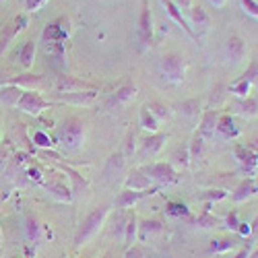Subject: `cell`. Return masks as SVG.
Wrapping results in <instances>:
<instances>
[{
    "instance_id": "f546056e",
    "label": "cell",
    "mask_w": 258,
    "mask_h": 258,
    "mask_svg": "<svg viewBox=\"0 0 258 258\" xmlns=\"http://www.w3.org/2000/svg\"><path fill=\"white\" fill-rule=\"evenodd\" d=\"M23 91L25 89H21V87H0V103L15 107L21 95H23Z\"/></svg>"
},
{
    "instance_id": "5bb4252c",
    "label": "cell",
    "mask_w": 258,
    "mask_h": 258,
    "mask_svg": "<svg viewBox=\"0 0 258 258\" xmlns=\"http://www.w3.org/2000/svg\"><path fill=\"white\" fill-rule=\"evenodd\" d=\"M41 186H44V190L48 192L52 199H56V201H60V203H71V201H73L71 186H67V182H62V180H58V178L48 180V182H44Z\"/></svg>"
},
{
    "instance_id": "681fc988",
    "label": "cell",
    "mask_w": 258,
    "mask_h": 258,
    "mask_svg": "<svg viewBox=\"0 0 258 258\" xmlns=\"http://www.w3.org/2000/svg\"><path fill=\"white\" fill-rule=\"evenodd\" d=\"M250 238L256 242L258 240V215H256V217H254V221L250 223Z\"/></svg>"
},
{
    "instance_id": "9c48e42d",
    "label": "cell",
    "mask_w": 258,
    "mask_h": 258,
    "mask_svg": "<svg viewBox=\"0 0 258 258\" xmlns=\"http://www.w3.org/2000/svg\"><path fill=\"white\" fill-rule=\"evenodd\" d=\"M159 192V186H153V188H149L145 192H137V190H124L118 195L116 199V209L118 211H126V209H131L135 207L139 201H143L145 197H151V195H157Z\"/></svg>"
},
{
    "instance_id": "8d00e7d4",
    "label": "cell",
    "mask_w": 258,
    "mask_h": 258,
    "mask_svg": "<svg viewBox=\"0 0 258 258\" xmlns=\"http://www.w3.org/2000/svg\"><path fill=\"white\" fill-rule=\"evenodd\" d=\"M165 213L171 215V217H186V215H190V209H188L184 203L169 201V203L165 205Z\"/></svg>"
},
{
    "instance_id": "8fae6325",
    "label": "cell",
    "mask_w": 258,
    "mask_h": 258,
    "mask_svg": "<svg viewBox=\"0 0 258 258\" xmlns=\"http://www.w3.org/2000/svg\"><path fill=\"white\" fill-rule=\"evenodd\" d=\"M135 97H137V85L131 83V81H126L114 91L107 107H126V105H131L135 101Z\"/></svg>"
},
{
    "instance_id": "7c38bea8",
    "label": "cell",
    "mask_w": 258,
    "mask_h": 258,
    "mask_svg": "<svg viewBox=\"0 0 258 258\" xmlns=\"http://www.w3.org/2000/svg\"><path fill=\"white\" fill-rule=\"evenodd\" d=\"M235 157H238L240 165L248 174H254V169L258 167V147L256 145H238L235 147Z\"/></svg>"
},
{
    "instance_id": "f1b7e54d",
    "label": "cell",
    "mask_w": 258,
    "mask_h": 258,
    "mask_svg": "<svg viewBox=\"0 0 258 258\" xmlns=\"http://www.w3.org/2000/svg\"><path fill=\"white\" fill-rule=\"evenodd\" d=\"M35 50H37L35 41H25V44H23V48H21V52H19V60H21V67H23V69H31L33 67Z\"/></svg>"
},
{
    "instance_id": "f35d334b",
    "label": "cell",
    "mask_w": 258,
    "mask_h": 258,
    "mask_svg": "<svg viewBox=\"0 0 258 258\" xmlns=\"http://www.w3.org/2000/svg\"><path fill=\"white\" fill-rule=\"evenodd\" d=\"M203 145H205V139L197 133L195 137H192V141H190V145H188V149H190V159H197V157H201V153H203Z\"/></svg>"
},
{
    "instance_id": "d4e9b609",
    "label": "cell",
    "mask_w": 258,
    "mask_h": 258,
    "mask_svg": "<svg viewBox=\"0 0 258 258\" xmlns=\"http://www.w3.org/2000/svg\"><path fill=\"white\" fill-rule=\"evenodd\" d=\"M124 244L126 246H133L139 240V219H137V213L133 211L131 215L126 217V225H124Z\"/></svg>"
},
{
    "instance_id": "277c9868",
    "label": "cell",
    "mask_w": 258,
    "mask_h": 258,
    "mask_svg": "<svg viewBox=\"0 0 258 258\" xmlns=\"http://www.w3.org/2000/svg\"><path fill=\"white\" fill-rule=\"evenodd\" d=\"M52 105H56V101L41 97L39 91H27V89H25L15 107H17V110H21V112L29 114V116H39L41 112L48 110V107H52Z\"/></svg>"
},
{
    "instance_id": "d6a6232c",
    "label": "cell",
    "mask_w": 258,
    "mask_h": 258,
    "mask_svg": "<svg viewBox=\"0 0 258 258\" xmlns=\"http://www.w3.org/2000/svg\"><path fill=\"white\" fill-rule=\"evenodd\" d=\"M149 112H151L159 122L161 120H167L169 116H171V107L167 105V103H163V101H151V103H147L145 105Z\"/></svg>"
},
{
    "instance_id": "ab89813d",
    "label": "cell",
    "mask_w": 258,
    "mask_h": 258,
    "mask_svg": "<svg viewBox=\"0 0 258 258\" xmlns=\"http://www.w3.org/2000/svg\"><path fill=\"white\" fill-rule=\"evenodd\" d=\"M52 145H56V143H52V139L46 133H41V131L33 133V147L35 149H50Z\"/></svg>"
},
{
    "instance_id": "f5cc1de1",
    "label": "cell",
    "mask_w": 258,
    "mask_h": 258,
    "mask_svg": "<svg viewBox=\"0 0 258 258\" xmlns=\"http://www.w3.org/2000/svg\"><path fill=\"white\" fill-rule=\"evenodd\" d=\"M250 252H252V244H248V248H242L238 254H235L233 258H248L250 256Z\"/></svg>"
},
{
    "instance_id": "5b68a950",
    "label": "cell",
    "mask_w": 258,
    "mask_h": 258,
    "mask_svg": "<svg viewBox=\"0 0 258 258\" xmlns=\"http://www.w3.org/2000/svg\"><path fill=\"white\" fill-rule=\"evenodd\" d=\"M161 73L169 83H174V85L184 83V79H186V58L180 56V54H165L161 58Z\"/></svg>"
},
{
    "instance_id": "f6af8a7d",
    "label": "cell",
    "mask_w": 258,
    "mask_h": 258,
    "mask_svg": "<svg viewBox=\"0 0 258 258\" xmlns=\"http://www.w3.org/2000/svg\"><path fill=\"white\" fill-rule=\"evenodd\" d=\"M225 227L227 229H231V231H238V227H240V219H238V213H229L227 215V219H225Z\"/></svg>"
},
{
    "instance_id": "680465c9",
    "label": "cell",
    "mask_w": 258,
    "mask_h": 258,
    "mask_svg": "<svg viewBox=\"0 0 258 258\" xmlns=\"http://www.w3.org/2000/svg\"><path fill=\"white\" fill-rule=\"evenodd\" d=\"M0 3H5V0H0Z\"/></svg>"
},
{
    "instance_id": "83f0119b",
    "label": "cell",
    "mask_w": 258,
    "mask_h": 258,
    "mask_svg": "<svg viewBox=\"0 0 258 258\" xmlns=\"http://www.w3.org/2000/svg\"><path fill=\"white\" fill-rule=\"evenodd\" d=\"M209 207H211V205H207V207L201 211L199 217L195 219V225H197L199 229H215V227H221V225H223V221H221L219 217H215V215H211Z\"/></svg>"
},
{
    "instance_id": "ba28073f",
    "label": "cell",
    "mask_w": 258,
    "mask_h": 258,
    "mask_svg": "<svg viewBox=\"0 0 258 258\" xmlns=\"http://www.w3.org/2000/svg\"><path fill=\"white\" fill-rule=\"evenodd\" d=\"M56 91L58 93H77V91H99L97 85L81 81L75 77H58L56 81Z\"/></svg>"
},
{
    "instance_id": "f907efd6",
    "label": "cell",
    "mask_w": 258,
    "mask_h": 258,
    "mask_svg": "<svg viewBox=\"0 0 258 258\" xmlns=\"http://www.w3.org/2000/svg\"><path fill=\"white\" fill-rule=\"evenodd\" d=\"M131 153H135V135L133 133L126 139V155H131Z\"/></svg>"
},
{
    "instance_id": "52a82bcc",
    "label": "cell",
    "mask_w": 258,
    "mask_h": 258,
    "mask_svg": "<svg viewBox=\"0 0 258 258\" xmlns=\"http://www.w3.org/2000/svg\"><path fill=\"white\" fill-rule=\"evenodd\" d=\"M137 31H139V41H141V48L147 50L149 46H153V15L151 9H149L147 0H143V7L139 13V21H137Z\"/></svg>"
},
{
    "instance_id": "7a4b0ae2",
    "label": "cell",
    "mask_w": 258,
    "mask_h": 258,
    "mask_svg": "<svg viewBox=\"0 0 258 258\" xmlns=\"http://www.w3.org/2000/svg\"><path fill=\"white\" fill-rule=\"evenodd\" d=\"M83 137H85V124L77 116L67 118L56 131V141L67 149V151H77L83 145Z\"/></svg>"
},
{
    "instance_id": "11a10c76",
    "label": "cell",
    "mask_w": 258,
    "mask_h": 258,
    "mask_svg": "<svg viewBox=\"0 0 258 258\" xmlns=\"http://www.w3.org/2000/svg\"><path fill=\"white\" fill-rule=\"evenodd\" d=\"M209 3L215 7V9H223L225 7V3H227V0H209Z\"/></svg>"
},
{
    "instance_id": "4dcf8cb0",
    "label": "cell",
    "mask_w": 258,
    "mask_h": 258,
    "mask_svg": "<svg viewBox=\"0 0 258 258\" xmlns=\"http://www.w3.org/2000/svg\"><path fill=\"white\" fill-rule=\"evenodd\" d=\"M17 35H19V31H17L15 23H7L3 29H0V56L7 52V48L11 46V41H13Z\"/></svg>"
},
{
    "instance_id": "9a60e30c",
    "label": "cell",
    "mask_w": 258,
    "mask_h": 258,
    "mask_svg": "<svg viewBox=\"0 0 258 258\" xmlns=\"http://www.w3.org/2000/svg\"><path fill=\"white\" fill-rule=\"evenodd\" d=\"M99 91H77V93H56V105L58 103H75V105H89L95 101Z\"/></svg>"
},
{
    "instance_id": "ffe728a7",
    "label": "cell",
    "mask_w": 258,
    "mask_h": 258,
    "mask_svg": "<svg viewBox=\"0 0 258 258\" xmlns=\"http://www.w3.org/2000/svg\"><path fill=\"white\" fill-rule=\"evenodd\" d=\"M256 195H258L256 182H254L252 178H246V180H242L238 186H235V190L231 192V201H233V203H246L248 199H252V197H256Z\"/></svg>"
},
{
    "instance_id": "816d5d0a",
    "label": "cell",
    "mask_w": 258,
    "mask_h": 258,
    "mask_svg": "<svg viewBox=\"0 0 258 258\" xmlns=\"http://www.w3.org/2000/svg\"><path fill=\"white\" fill-rule=\"evenodd\" d=\"M238 233H240V238H248V235H250V225L248 223H240Z\"/></svg>"
},
{
    "instance_id": "e575fe53",
    "label": "cell",
    "mask_w": 258,
    "mask_h": 258,
    "mask_svg": "<svg viewBox=\"0 0 258 258\" xmlns=\"http://www.w3.org/2000/svg\"><path fill=\"white\" fill-rule=\"evenodd\" d=\"M25 238L29 242H37L41 238V225L33 215H29V217L25 219Z\"/></svg>"
},
{
    "instance_id": "e0dca14e",
    "label": "cell",
    "mask_w": 258,
    "mask_h": 258,
    "mask_svg": "<svg viewBox=\"0 0 258 258\" xmlns=\"http://www.w3.org/2000/svg\"><path fill=\"white\" fill-rule=\"evenodd\" d=\"M188 25L192 27V31H201V33H205L207 29H209V25H211V17L207 15V11H203L201 7H192V9H188Z\"/></svg>"
},
{
    "instance_id": "7402d4cb",
    "label": "cell",
    "mask_w": 258,
    "mask_h": 258,
    "mask_svg": "<svg viewBox=\"0 0 258 258\" xmlns=\"http://www.w3.org/2000/svg\"><path fill=\"white\" fill-rule=\"evenodd\" d=\"M217 110H207L203 116H201V126H199V135L203 139H211L215 135V131H217Z\"/></svg>"
},
{
    "instance_id": "4fadbf2b",
    "label": "cell",
    "mask_w": 258,
    "mask_h": 258,
    "mask_svg": "<svg viewBox=\"0 0 258 258\" xmlns=\"http://www.w3.org/2000/svg\"><path fill=\"white\" fill-rule=\"evenodd\" d=\"M246 41L240 37V35H231L227 41H225V56L231 64H240L244 58H246Z\"/></svg>"
},
{
    "instance_id": "8992f818",
    "label": "cell",
    "mask_w": 258,
    "mask_h": 258,
    "mask_svg": "<svg viewBox=\"0 0 258 258\" xmlns=\"http://www.w3.org/2000/svg\"><path fill=\"white\" fill-rule=\"evenodd\" d=\"M0 87H21L27 91H39L46 87V79L41 75H17V77H0Z\"/></svg>"
},
{
    "instance_id": "30bf717a",
    "label": "cell",
    "mask_w": 258,
    "mask_h": 258,
    "mask_svg": "<svg viewBox=\"0 0 258 258\" xmlns=\"http://www.w3.org/2000/svg\"><path fill=\"white\" fill-rule=\"evenodd\" d=\"M58 169L64 171V174L69 176V180L73 182V186H71L73 199H81V197H85V195H89V182L85 180L77 169H73L71 165H64V163H58Z\"/></svg>"
},
{
    "instance_id": "1f68e13d",
    "label": "cell",
    "mask_w": 258,
    "mask_h": 258,
    "mask_svg": "<svg viewBox=\"0 0 258 258\" xmlns=\"http://www.w3.org/2000/svg\"><path fill=\"white\" fill-rule=\"evenodd\" d=\"M190 149H188V145H184V147H178L174 153H171V165L174 167H180V169H184V167H188L190 165Z\"/></svg>"
},
{
    "instance_id": "d590c367",
    "label": "cell",
    "mask_w": 258,
    "mask_h": 258,
    "mask_svg": "<svg viewBox=\"0 0 258 258\" xmlns=\"http://www.w3.org/2000/svg\"><path fill=\"white\" fill-rule=\"evenodd\" d=\"M227 197V192L221 190V188H211V190H203L201 195H197L199 201H205L207 205H213V203H219Z\"/></svg>"
},
{
    "instance_id": "44dd1931",
    "label": "cell",
    "mask_w": 258,
    "mask_h": 258,
    "mask_svg": "<svg viewBox=\"0 0 258 258\" xmlns=\"http://www.w3.org/2000/svg\"><path fill=\"white\" fill-rule=\"evenodd\" d=\"M151 184H153V180L149 178V176H145L141 169H137V171H133V174L126 178V182H124V188H126V190H137V192H145V190H149V188H153Z\"/></svg>"
},
{
    "instance_id": "cb8c5ba5",
    "label": "cell",
    "mask_w": 258,
    "mask_h": 258,
    "mask_svg": "<svg viewBox=\"0 0 258 258\" xmlns=\"http://www.w3.org/2000/svg\"><path fill=\"white\" fill-rule=\"evenodd\" d=\"M238 246H240V238H219V240H213L209 244L207 254H225Z\"/></svg>"
},
{
    "instance_id": "74e56055",
    "label": "cell",
    "mask_w": 258,
    "mask_h": 258,
    "mask_svg": "<svg viewBox=\"0 0 258 258\" xmlns=\"http://www.w3.org/2000/svg\"><path fill=\"white\" fill-rule=\"evenodd\" d=\"M122 169H124V153H114L110 159H107L105 174L112 176V171H122Z\"/></svg>"
},
{
    "instance_id": "c3c4849f",
    "label": "cell",
    "mask_w": 258,
    "mask_h": 258,
    "mask_svg": "<svg viewBox=\"0 0 258 258\" xmlns=\"http://www.w3.org/2000/svg\"><path fill=\"white\" fill-rule=\"evenodd\" d=\"M27 176H29L31 180H35V182H37L39 186H41V184H44V182H46L44 178H41V174H39V169H35V167H29V169H27Z\"/></svg>"
},
{
    "instance_id": "60d3db41",
    "label": "cell",
    "mask_w": 258,
    "mask_h": 258,
    "mask_svg": "<svg viewBox=\"0 0 258 258\" xmlns=\"http://www.w3.org/2000/svg\"><path fill=\"white\" fill-rule=\"evenodd\" d=\"M250 85H252V83H248V81L240 79L238 83H233V85H231L229 91H231V93H235L238 97H248V93H250Z\"/></svg>"
},
{
    "instance_id": "6da1fadb",
    "label": "cell",
    "mask_w": 258,
    "mask_h": 258,
    "mask_svg": "<svg viewBox=\"0 0 258 258\" xmlns=\"http://www.w3.org/2000/svg\"><path fill=\"white\" fill-rule=\"evenodd\" d=\"M107 215H110V207L107 205H101L97 209H93L87 217H85L79 225V231L75 235V248H81L85 244H89L95 235L101 231L105 219H107Z\"/></svg>"
},
{
    "instance_id": "bcb514c9",
    "label": "cell",
    "mask_w": 258,
    "mask_h": 258,
    "mask_svg": "<svg viewBox=\"0 0 258 258\" xmlns=\"http://www.w3.org/2000/svg\"><path fill=\"white\" fill-rule=\"evenodd\" d=\"M124 258H145V250H143L141 246L133 244V246H128V250H126Z\"/></svg>"
},
{
    "instance_id": "6f0895ef",
    "label": "cell",
    "mask_w": 258,
    "mask_h": 258,
    "mask_svg": "<svg viewBox=\"0 0 258 258\" xmlns=\"http://www.w3.org/2000/svg\"><path fill=\"white\" fill-rule=\"evenodd\" d=\"M0 246H3V225H0Z\"/></svg>"
},
{
    "instance_id": "9f6ffc18",
    "label": "cell",
    "mask_w": 258,
    "mask_h": 258,
    "mask_svg": "<svg viewBox=\"0 0 258 258\" xmlns=\"http://www.w3.org/2000/svg\"><path fill=\"white\" fill-rule=\"evenodd\" d=\"M248 258H258V248H254L252 252H250V256Z\"/></svg>"
},
{
    "instance_id": "7dc6e473",
    "label": "cell",
    "mask_w": 258,
    "mask_h": 258,
    "mask_svg": "<svg viewBox=\"0 0 258 258\" xmlns=\"http://www.w3.org/2000/svg\"><path fill=\"white\" fill-rule=\"evenodd\" d=\"M13 23H15L17 31L21 33V31H25V29H27V25H29V19H27V15H19V17L13 21Z\"/></svg>"
},
{
    "instance_id": "db71d44e",
    "label": "cell",
    "mask_w": 258,
    "mask_h": 258,
    "mask_svg": "<svg viewBox=\"0 0 258 258\" xmlns=\"http://www.w3.org/2000/svg\"><path fill=\"white\" fill-rule=\"evenodd\" d=\"M178 9H192V0H176Z\"/></svg>"
},
{
    "instance_id": "b9f144b4",
    "label": "cell",
    "mask_w": 258,
    "mask_h": 258,
    "mask_svg": "<svg viewBox=\"0 0 258 258\" xmlns=\"http://www.w3.org/2000/svg\"><path fill=\"white\" fill-rule=\"evenodd\" d=\"M242 79L248 81V83L258 81V60H252V62H250V67H248V71L242 75Z\"/></svg>"
},
{
    "instance_id": "ee69618b",
    "label": "cell",
    "mask_w": 258,
    "mask_h": 258,
    "mask_svg": "<svg viewBox=\"0 0 258 258\" xmlns=\"http://www.w3.org/2000/svg\"><path fill=\"white\" fill-rule=\"evenodd\" d=\"M242 9L248 15H252V17L258 19V3H256V0H242Z\"/></svg>"
},
{
    "instance_id": "484cf974",
    "label": "cell",
    "mask_w": 258,
    "mask_h": 258,
    "mask_svg": "<svg viewBox=\"0 0 258 258\" xmlns=\"http://www.w3.org/2000/svg\"><path fill=\"white\" fill-rule=\"evenodd\" d=\"M217 133L223 135L225 139H235L240 135V128L235 126V122L229 114H223V116L217 118Z\"/></svg>"
},
{
    "instance_id": "ac0fdd59",
    "label": "cell",
    "mask_w": 258,
    "mask_h": 258,
    "mask_svg": "<svg viewBox=\"0 0 258 258\" xmlns=\"http://www.w3.org/2000/svg\"><path fill=\"white\" fill-rule=\"evenodd\" d=\"M165 231V223L161 219H145L139 223V240L147 242L151 238H157Z\"/></svg>"
},
{
    "instance_id": "4316f807",
    "label": "cell",
    "mask_w": 258,
    "mask_h": 258,
    "mask_svg": "<svg viewBox=\"0 0 258 258\" xmlns=\"http://www.w3.org/2000/svg\"><path fill=\"white\" fill-rule=\"evenodd\" d=\"M233 107H235V112H238L240 116H244V118H254L258 114V101L252 99V97H240V99H235Z\"/></svg>"
},
{
    "instance_id": "d6986e66",
    "label": "cell",
    "mask_w": 258,
    "mask_h": 258,
    "mask_svg": "<svg viewBox=\"0 0 258 258\" xmlns=\"http://www.w3.org/2000/svg\"><path fill=\"white\" fill-rule=\"evenodd\" d=\"M167 141V135L163 133H153V135H149L145 141H143V149H141V157H153L157 155L163 145Z\"/></svg>"
},
{
    "instance_id": "7bdbcfd3",
    "label": "cell",
    "mask_w": 258,
    "mask_h": 258,
    "mask_svg": "<svg viewBox=\"0 0 258 258\" xmlns=\"http://www.w3.org/2000/svg\"><path fill=\"white\" fill-rule=\"evenodd\" d=\"M48 5V0H25V11L27 13H37Z\"/></svg>"
},
{
    "instance_id": "836d02e7",
    "label": "cell",
    "mask_w": 258,
    "mask_h": 258,
    "mask_svg": "<svg viewBox=\"0 0 258 258\" xmlns=\"http://www.w3.org/2000/svg\"><path fill=\"white\" fill-rule=\"evenodd\" d=\"M139 120H141V126L145 128V131H149V133H157L159 131V120L147 110V107H143L141 110V114H139Z\"/></svg>"
},
{
    "instance_id": "3957f363",
    "label": "cell",
    "mask_w": 258,
    "mask_h": 258,
    "mask_svg": "<svg viewBox=\"0 0 258 258\" xmlns=\"http://www.w3.org/2000/svg\"><path fill=\"white\" fill-rule=\"evenodd\" d=\"M141 171L145 176H149L157 184H178L182 178L178 174V169L171 165L169 161H159V163H149L145 167H141Z\"/></svg>"
},
{
    "instance_id": "2e32d148",
    "label": "cell",
    "mask_w": 258,
    "mask_h": 258,
    "mask_svg": "<svg viewBox=\"0 0 258 258\" xmlns=\"http://www.w3.org/2000/svg\"><path fill=\"white\" fill-rule=\"evenodd\" d=\"M161 5L165 7V11H167V15L171 17V19H174L176 21V23L188 33V37L192 39V41H199V35L195 33V31H192V27L188 25V21H186V17L180 13V9H178V5L174 3V0H161Z\"/></svg>"
},
{
    "instance_id": "603a6c76",
    "label": "cell",
    "mask_w": 258,
    "mask_h": 258,
    "mask_svg": "<svg viewBox=\"0 0 258 258\" xmlns=\"http://www.w3.org/2000/svg\"><path fill=\"white\" fill-rule=\"evenodd\" d=\"M180 114L188 120H199L203 116V101L199 97H192L180 103Z\"/></svg>"
}]
</instances>
